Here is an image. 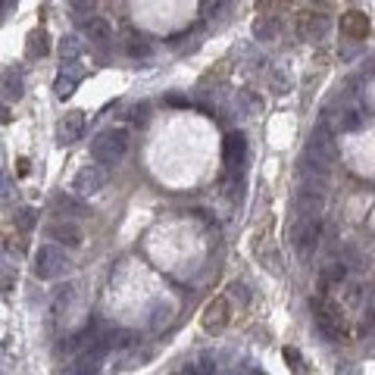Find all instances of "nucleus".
Segmentation results:
<instances>
[{
  "label": "nucleus",
  "mask_w": 375,
  "mask_h": 375,
  "mask_svg": "<svg viewBox=\"0 0 375 375\" xmlns=\"http://www.w3.org/2000/svg\"><path fill=\"white\" fill-rule=\"evenodd\" d=\"M128 132L125 128H107L91 141V157L101 166H113V163H122L128 157Z\"/></svg>",
  "instance_id": "obj_1"
},
{
  "label": "nucleus",
  "mask_w": 375,
  "mask_h": 375,
  "mask_svg": "<svg viewBox=\"0 0 375 375\" xmlns=\"http://www.w3.org/2000/svg\"><path fill=\"white\" fill-rule=\"evenodd\" d=\"M319 235H322V219L319 213H304V216H294V222H291V244H294V250L300 257H309L316 250V244H319Z\"/></svg>",
  "instance_id": "obj_2"
},
{
  "label": "nucleus",
  "mask_w": 375,
  "mask_h": 375,
  "mask_svg": "<svg viewBox=\"0 0 375 375\" xmlns=\"http://www.w3.org/2000/svg\"><path fill=\"white\" fill-rule=\"evenodd\" d=\"M69 269V260L63 254L56 244H41L35 250V263H31V272L38 275V279L51 282V279H60L63 272Z\"/></svg>",
  "instance_id": "obj_3"
},
{
  "label": "nucleus",
  "mask_w": 375,
  "mask_h": 375,
  "mask_svg": "<svg viewBox=\"0 0 375 375\" xmlns=\"http://www.w3.org/2000/svg\"><path fill=\"white\" fill-rule=\"evenodd\" d=\"M103 188H107V169H103L101 163H88V166H81L76 178H72V191H76L78 197H94Z\"/></svg>",
  "instance_id": "obj_4"
},
{
  "label": "nucleus",
  "mask_w": 375,
  "mask_h": 375,
  "mask_svg": "<svg viewBox=\"0 0 375 375\" xmlns=\"http://www.w3.org/2000/svg\"><path fill=\"white\" fill-rule=\"evenodd\" d=\"M222 157H225L228 173H241L244 163H247V138L241 132H228L222 144Z\"/></svg>",
  "instance_id": "obj_5"
},
{
  "label": "nucleus",
  "mask_w": 375,
  "mask_h": 375,
  "mask_svg": "<svg viewBox=\"0 0 375 375\" xmlns=\"http://www.w3.org/2000/svg\"><path fill=\"white\" fill-rule=\"evenodd\" d=\"M113 347V338H97L91 341V347L85 350V354L78 356V366H72V372H97L103 363V356H107V350Z\"/></svg>",
  "instance_id": "obj_6"
},
{
  "label": "nucleus",
  "mask_w": 375,
  "mask_h": 375,
  "mask_svg": "<svg viewBox=\"0 0 375 375\" xmlns=\"http://www.w3.org/2000/svg\"><path fill=\"white\" fill-rule=\"evenodd\" d=\"M316 329L325 341H338L341 338V313L329 304H319L316 307Z\"/></svg>",
  "instance_id": "obj_7"
},
{
  "label": "nucleus",
  "mask_w": 375,
  "mask_h": 375,
  "mask_svg": "<svg viewBox=\"0 0 375 375\" xmlns=\"http://www.w3.org/2000/svg\"><path fill=\"white\" fill-rule=\"evenodd\" d=\"M85 113L81 110H72V113H66L63 116V122L56 125V141L60 144H76L81 135H85Z\"/></svg>",
  "instance_id": "obj_8"
},
{
  "label": "nucleus",
  "mask_w": 375,
  "mask_h": 375,
  "mask_svg": "<svg viewBox=\"0 0 375 375\" xmlns=\"http://www.w3.org/2000/svg\"><path fill=\"white\" fill-rule=\"evenodd\" d=\"M200 322H203V329H207V332H222L228 325V300L225 297H213L207 307H203Z\"/></svg>",
  "instance_id": "obj_9"
},
{
  "label": "nucleus",
  "mask_w": 375,
  "mask_h": 375,
  "mask_svg": "<svg viewBox=\"0 0 375 375\" xmlns=\"http://www.w3.org/2000/svg\"><path fill=\"white\" fill-rule=\"evenodd\" d=\"M332 128L325 125V122H319V125L313 128V135H309V141H307V148H313L316 153H322L329 163H335L338 160V148H335V141H332Z\"/></svg>",
  "instance_id": "obj_10"
},
{
  "label": "nucleus",
  "mask_w": 375,
  "mask_h": 375,
  "mask_svg": "<svg viewBox=\"0 0 375 375\" xmlns=\"http://www.w3.org/2000/svg\"><path fill=\"white\" fill-rule=\"evenodd\" d=\"M47 238L60 241L63 247H78L81 244V228L76 222H51L47 225Z\"/></svg>",
  "instance_id": "obj_11"
},
{
  "label": "nucleus",
  "mask_w": 375,
  "mask_h": 375,
  "mask_svg": "<svg viewBox=\"0 0 375 375\" xmlns=\"http://www.w3.org/2000/svg\"><path fill=\"white\" fill-rule=\"evenodd\" d=\"M325 125L332 128V132H354V128L363 125V113L356 107H344L335 113V119H322Z\"/></svg>",
  "instance_id": "obj_12"
},
{
  "label": "nucleus",
  "mask_w": 375,
  "mask_h": 375,
  "mask_svg": "<svg viewBox=\"0 0 375 375\" xmlns=\"http://www.w3.org/2000/svg\"><path fill=\"white\" fill-rule=\"evenodd\" d=\"M341 31H344V38H354V41H360V38H366L369 35V19L360 13V10H350V13H344L341 16Z\"/></svg>",
  "instance_id": "obj_13"
},
{
  "label": "nucleus",
  "mask_w": 375,
  "mask_h": 375,
  "mask_svg": "<svg viewBox=\"0 0 375 375\" xmlns=\"http://www.w3.org/2000/svg\"><path fill=\"white\" fill-rule=\"evenodd\" d=\"M173 316H175V304H173V300H157V304L150 307L148 322H150L153 332H163L169 322H173Z\"/></svg>",
  "instance_id": "obj_14"
},
{
  "label": "nucleus",
  "mask_w": 375,
  "mask_h": 375,
  "mask_svg": "<svg viewBox=\"0 0 375 375\" xmlns=\"http://www.w3.org/2000/svg\"><path fill=\"white\" fill-rule=\"evenodd\" d=\"M0 94H4L6 101H19L22 97V72L19 69H4V76H0Z\"/></svg>",
  "instance_id": "obj_15"
},
{
  "label": "nucleus",
  "mask_w": 375,
  "mask_h": 375,
  "mask_svg": "<svg viewBox=\"0 0 375 375\" xmlns=\"http://www.w3.org/2000/svg\"><path fill=\"white\" fill-rule=\"evenodd\" d=\"M85 35H88V41H91V44L103 47V44H107V41L113 38V29H110V22H107V19H88Z\"/></svg>",
  "instance_id": "obj_16"
},
{
  "label": "nucleus",
  "mask_w": 375,
  "mask_h": 375,
  "mask_svg": "<svg viewBox=\"0 0 375 375\" xmlns=\"http://www.w3.org/2000/svg\"><path fill=\"white\" fill-rule=\"evenodd\" d=\"M325 31H329V19H325V16H319V13H316V16H304V22H300V35L309 38V41L322 38Z\"/></svg>",
  "instance_id": "obj_17"
},
{
  "label": "nucleus",
  "mask_w": 375,
  "mask_h": 375,
  "mask_svg": "<svg viewBox=\"0 0 375 375\" xmlns=\"http://www.w3.org/2000/svg\"><path fill=\"white\" fill-rule=\"evenodd\" d=\"M125 53L132 56V60H148V56L153 53V47L148 44V38L144 35H128L125 38Z\"/></svg>",
  "instance_id": "obj_18"
},
{
  "label": "nucleus",
  "mask_w": 375,
  "mask_h": 375,
  "mask_svg": "<svg viewBox=\"0 0 375 375\" xmlns=\"http://www.w3.org/2000/svg\"><path fill=\"white\" fill-rule=\"evenodd\" d=\"M81 51H85V41H81L78 35H63V41H60V56H63V63L78 60Z\"/></svg>",
  "instance_id": "obj_19"
},
{
  "label": "nucleus",
  "mask_w": 375,
  "mask_h": 375,
  "mask_svg": "<svg viewBox=\"0 0 375 375\" xmlns=\"http://www.w3.org/2000/svg\"><path fill=\"white\" fill-rule=\"evenodd\" d=\"M76 85H78V76H72V72H60L53 81V94L60 97V101H69L72 94H76Z\"/></svg>",
  "instance_id": "obj_20"
},
{
  "label": "nucleus",
  "mask_w": 375,
  "mask_h": 375,
  "mask_svg": "<svg viewBox=\"0 0 375 375\" xmlns=\"http://www.w3.org/2000/svg\"><path fill=\"white\" fill-rule=\"evenodd\" d=\"M275 35H279V22H275L272 16H260L254 22V38L257 41H272Z\"/></svg>",
  "instance_id": "obj_21"
},
{
  "label": "nucleus",
  "mask_w": 375,
  "mask_h": 375,
  "mask_svg": "<svg viewBox=\"0 0 375 375\" xmlns=\"http://www.w3.org/2000/svg\"><path fill=\"white\" fill-rule=\"evenodd\" d=\"M347 279V266L341 263V260H329L322 269V284H338Z\"/></svg>",
  "instance_id": "obj_22"
},
{
  "label": "nucleus",
  "mask_w": 375,
  "mask_h": 375,
  "mask_svg": "<svg viewBox=\"0 0 375 375\" xmlns=\"http://www.w3.org/2000/svg\"><path fill=\"white\" fill-rule=\"evenodd\" d=\"M238 101L244 113H250V116H257V113H263V97H260L254 88H244V91H238Z\"/></svg>",
  "instance_id": "obj_23"
},
{
  "label": "nucleus",
  "mask_w": 375,
  "mask_h": 375,
  "mask_svg": "<svg viewBox=\"0 0 375 375\" xmlns=\"http://www.w3.org/2000/svg\"><path fill=\"white\" fill-rule=\"evenodd\" d=\"M26 53L29 56H44L47 53V31L44 29H35L26 41Z\"/></svg>",
  "instance_id": "obj_24"
},
{
  "label": "nucleus",
  "mask_w": 375,
  "mask_h": 375,
  "mask_svg": "<svg viewBox=\"0 0 375 375\" xmlns=\"http://www.w3.org/2000/svg\"><path fill=\"white\" fill-rule=\"evenodd\" d=\"M225 194H228V197H232V200H241V197H244V188H241V178H238V173H232V175L225 178Z\"/></svg>",
  "instance_id": "obj_25"
},
{
  "label": "nucleus",
  "mask_w": 375,
  "mask_h": 375,
  "mask_svg": "<svg viewBox=\"0 0 375 375\" xmlns=\"http://www.w3.org/2000/svg\"><path fill=\"white\" fill-rule=\"evenodd\" d=\"M272 88H275V94L291 91V78L284 76V72H275V76H272Z\"/></svg>",
  "instance_id": "obj_26"
},
{
  "label": "nucleus",
  "mask_w": 375,
  "mask_h": 375,
  "mask_svg": "<svg viewBox=\"0 0 375 375\" xmlns=\"http://www.w3.org/2000/svg\"><path fill=\"white\" fill-rule=\"evenodd\" d=\"M188 372H216V363L213 356H200L197 366H188Z\"/></svg>",
  "instance_id": "obj_27"
},
{
  "label": "nucleus",
  "mask_w": 375,
  "mask_h": 375,
  "mask_svg": "<svg viewBox=\"0 0 375 375\" xmlns=\"http://www.w3.org/2000/svg\"><path fill=\"white\" fill-rule=\"evenodd\" d=\"M69 6H72V13L76 16H85V13H91L94 0H69Z\"/></svg>",
  "instance_id": "obj_28"
},
{
  "label": "nucleus",
  "mask_w": 375,
  "mask_h": 375,
  "mask_svg": "<svg viewBox=\"0 0 375 375\" xmlns=\"http://www.w3.org/2000/svg\"><path fill=\"white\" fill-rule=\"evenodd\" d=\"M284 360H288L291 366H294V369H300V354H297L294 347H288V350H284Z\"/></svg>",
  "instance_id": "obj_29"
},
{
  "label": "nucleus",
  "mask_w": 375,
  "mask_h": 375,
  "mask_svg": "<svg viewBox=\"0 0 375 375\" xmlns=\"http://www.w3.org/2000/svg\"><path fill=\"white\" fill-rule=\"evenodd\" d=\"M31 213H35V210H22V213H19V228H29L31 225V219H35Z\"/></svg>",
  "instance_id": "obj_30"
},
{
  "label": "nucleus",
  "mask_w": 375,
  "mask_h": 375,
  "mask_svg": "<svg viewBox=\"0 0 375 375\" xmlns=\"http://www.w3.org/2000/svg\"><path fill=\"white\" fill-rule=\"evenodd\" d=\"M4 122H10V113H6V107L0 103V125H4Z\"/></svg>",
  "instance_id": "obj_31"
},
{
  "label": "nucleus",
  "mask_w": 375,
  "mask_h": 375,
  "mask_svg": "<svg viewBox=\"0 0 375 375\" xmlns=\"http://www.w3.org/2000/svg\"><path fill=\"white\" fill-rule=\"evenodd\" d=\"M313 4H319V6H329V4H332V0H313Z\"/></svg>",
  "instance_id": "obj_32"
}]
</instances>
